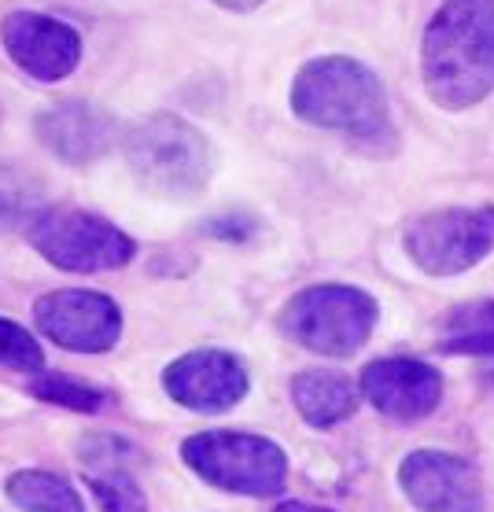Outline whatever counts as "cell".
<instances>
[{
    "label": "cell",
    "mask_w": 494,
    "mask_h": 512,
    "mask_svg": "<svg viewBox=\"0 0 494 512\" xmlns=\"http://www.w3.org/2000/svg\"><path fill=\"white\" fill-rule=\"evenodd\" d=\"M292 111L306 126L343 133L373 155H388L399 144L388 89L377 70L354 56H318L303 63L292 82Z\"/></svg>",
    "instance_id": "1"
},
{
    "label": "cell",
    "mask_w": 494,
    "mask_h": 512,
    "mask_svg": "<svg viewBox=\"0 0 494 512\" xmlns=\"http://www.w3.org/2000/svg\"><path fill=\"white\" fill-rule=\"evenodd\" d=\"M424 93L469 111L494 89V0H443L421 41Z\"/></svg>",
    "instance_id": "2"
},
{
    "label": "cell",
    "mask_w": 494,
    "mask_h": 512,
    "mask_svg": "<svg viewBox=\"0 0 494 512\" xmlns=\"http://www.w3.org/2000/svg\"><path fill=\"white\" fill-rule=\"evenodd\" d=\"M122 155L133 181L155 199L189 203L211 185L214 148L196 122L174 111H152L122 133Z\"/></svg>",
    "instance_id": "3"
},
{
    "label": "cell",
    "mask_w": 494,
    "mask_h": 512,
    "mask_svg": "<svg viewBox=\"0 0 494 512\" xmlns=\"http://www.w3.org/2000/svg\"><path fill=\"white\" fill-rule=\"evenodd\" d=\"M380 306L354 284H310L284 303L277 325L295 347L321 358H351L369 343Z\"/></svg>",
    "instance_id": "4"
},
{
    "label": "cell",
    "mask_w": 494,
    "mask_h": 512,
    "mask_svg": "<svg viewBox=\"0 0 494 512\" xmlns=\"http://www.w3.org/2000/svg\"><path fill=\"white\" fill-rule=\"evenodd\" d=\"M181 461L211 487L240 498H277L288 487V454L251 431H200L181 443Z\"/></svg>",
    "instance_id": "5"
},
{
    "label": "cell",
    "mask_w": 494,
    "mask_h": 512,
    "mask_svg": "<svg viewBox=\"0 0 494 512\" xmlns=\"http://www.w3.org/2000/svg\"><path fill=\"white\" fill-rule=\"evenodd\" d=\"M26 240L63 273H111L137 258V240L111 218L82 207H52L26 225Z\"/></svg>",
    "instance_id": "6"
},
{
    "label": "cell",
    "mask_w": 494,
    "mask_h": 512,
    "mask_svg": "<svg viewBox=\"0 0 494 512\" xmlns=\"http://www.w3.org/2000/svg\"><path fill=\"white\" fill-rule=\"evenodd\" d=\"M402 247L428 277L469 273L494 251V207H447L421 214L406 225Z\"/></svg>",
    "instance_id": "7"
},
{
    "label": "cell",
    "mask_w": 494,
    "mask_h": 512,
    "mask_svg": "<svg viewBox=\"0 0 494 512\" xmlns=\"http://www.w3.org/2000/svg\"><path fill=\"white\" fill-rule=\"evenodd\" d=\"M37 332L71 354H107L122 339V306L89 288L48 291L34 303Z\"/></svg>",
    "instance_id": "8"
},
{
    "label": "cell",
    "mask_w": 494,
    "mask_h": 512,
    "mask_svg": "<svg viewBox=\"0 0 494 512\" xmlns=\"http://www.w3.org/2000/svg\"><path fill=\"white\" fill-rule=\"evenodd\" d=\"M0 48L34 82H63L82 67L85 41L71 23L45 12H12L0 19Z\"/></svg>",
    "instance_id": "9"
},
{
    "label": "cell",
    "mask_w": 494,
    "mask_h": 512,
    "mask_svg": "<svg viewBox=\"0 0 494 512\" xmlns=\"http://www.w3.org/2000/svg\"><path fill=\"white\" fill-rule=\"evenodd\" d=\"M163 391L192 413H229L251 391L244 361L229 350H189L163 369Z\"/></svg>",
    "instance_id": "10"
},
{
    "label": "cell",
    "mask_w": 494,
    "mask_h": 512,
    "mask_svg": "<svg viewBox=\"0 0 494 512\" xmlns=\"http://www.w3.org/2000/svg\"><path fill=\"white\" fill-rule=\"evenodd\" d=\"M34 137L41 148L67 166H93L122 144V126L111 111L89 100H56L34 115Z\"/></svg>",
    "instance_id": "11"
},
{
    "label": "cell",
    "mask_w": 494,
    "mask_h": 512,
    "mask_svg": "<svg viewBox=\"0 0 494 512\" xmlns=\"http://www.w3.org/2000/svg\"><path fill=\"white\" fill-rule=\"evenodd\" d=\"M399 483L421 512H483L480 472L443 450H413L399 468Z\"/></svg>",
    "instance_id": "12"
},
{
    "label": "cell",
    "mask_w": 494,
    "mask_h": 512,
    "mask_svg": "<svg viewBox=\"0 0 494 512\" xmlns=\"http://www.w3.org/2000/svg\"><path fill=\"white\" fill-rule=\"evenodd\" d=\"M362 395L373 402L377 413L410 424L436 413L443 398V376L417 358H380L365 365Z\"/></svg>",
    "instance_id": "13"
},
{
    "label": "cell",
    "mask_w": 494,
    "mask_h": 512,
    "mask_svg": "<svg viewBox=\"0 0 494 512\" xmlns=\"http://www.w3.org/2000/svg\"><path fill=\"white\" fill-rule=\"evenodd\" d=\"M292 402L310 428H336L354 417L358 387L332 369H306L292 380Z\"/></svg>",
    "instance_id": "14"
},
{
    "label": "cell",
    "mask_w": 494,
    "mask_h": 512,
    "mask_svg": "<svg viewBox=\"0 0 494 512\" xmlns=\"http://www.w3.org/2000/svg\"><path fill=\"white\" fill-rule=\"evenodd\" d=\"M4 494L19 512H85L82 494L71 479L48 468H19L4 479Z\"/></svg>",
    "instance_id": "15"
},
{
    "label": "cell",
    "mask_w": 494,
    "mask_h": 512,
    "mask_svg": "<svg viewBox=\"0 0 494 512\" xmlns=\"http://www.w3.org/2000/svg\"><path fill=\"white\" fill-rule=\"evenodd\" d=\"M439 350L443 354H494V299L465 303L450 310L443 328H439Z\"/></svg>",
    "instance_id": "16"
},
{
    "label": "cell",
    "mask_w": 494,
    "mask_h": 512,
    "mask_svg": "<svg viewBox=\"0 0 494 512\" xmlns=\"http://www.w3.org/2000/svg\"><path fill=\"white\" fill-rule=\"evenodd\" d=\"M37 402L56 409H71V413H100V409L115 406V395L104 387L82 384L67 373H34L30 387H26Z\"/></svg>",
    "instance_id": "17"
},
{
    "label": "cell",
    "mask_w": 494,
    "mask_h": 512,
    "mask_svg": "<svg viewBox=\"0 0 494 512\" xmlns=\"http://www.w3.org/2000/svg\"><path fill=\"white\" fill-rule=\"evenodd\" d=\"M85 483L93 490L100 512H148V498H144L141 483L122 468H104L100 476L85 472Z\"/></svg>",
    "instance_id": "18"
},
{
    "label": "cell",
    "mask_w": 494,
    "mask_h": 512,
    "mask_svg": "<svg viewBox=\"0 0 494 512\" xmlns=\"http://www.w3.org/2000/svg\"><path fill=\"white\" fill-rule=\"evenodd\" d=\"M0 369H15V373H41L45 369L41 339L8 317H0Z\"/></svg>",
    "instance_id": "19"
},
{
    "label": "cell",
    "mask_w": 494,
    "mask_h": 512,
    "mask_svg": "<svg viewBox=\"0 0 494 512\" xmlns=\"http://www.w3.org/2000/svg\"><path fill=\"white\" fill-rule=\"evenodd\" d=\"M203 236H211V240H251L255 236V222L247 218V214H222V218H211V222L200 225Z\"/></svg>",
    "instance_id": "20"
},
{
    "label": "cell",
    "mask_w": 494,
    "mask_h": 512,
    "mask_svg": "<svg viewBox=\"0 0 494 512\" xmlns=\"http://www.w3.org/2000/svg\"><path fill=\"white\" fill-rule=\"evenodd\" d=\"M211 4H218V8H225V12L247 15V12H259L266 0H211Z\"/></svg>",
    "instance_id": "21"
},
{
    "label": "cell",
    "mask_w": 494,
    "mask_h": 512,
    "mask_svg": "<svg viewBox=\"0 0 494 512\" xmlns=\"http://www.w3.org/2000/svg\"><path fill=\"white\" fill-rule=\"evenodd\" d=\"M273 512H332V509H321V505H306V501H281Z\"/></svg>",
    "instance_id": "22"
},
{
    "label": "cell",
    "mask_w": 494,
    "mask_h": 512,
    "mask_svg": "<svg viewBox=\"0 0 494 512\" xmlns=\"http://www.w3.org/2000/svg\"><path fill=\"white\" fill-rule=\"evenodd\" d=\"M487 387H491V395H494V365H491V373H487Z\"/></svg>",
    "instance_id": "23"
}]
</instances>
